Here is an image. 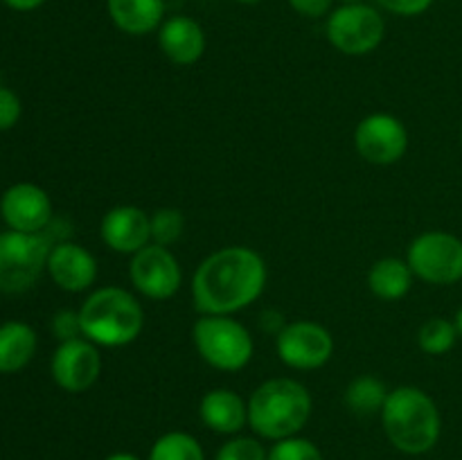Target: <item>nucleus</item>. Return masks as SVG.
I'll return each instance as SVG.
<instances>
[{
    "label": "nucleus",
    "mask_w": 462,
    "mask_h": 460,
    "mask_svg": "<svg viewBox=\"0 0 462 460\" xmlns=\"http://www.w3.org/2000/svg\"><path fill=\"white\" fill-rule=\"evenodd\" d=\"M106 9L117 30L131 36L156 32L165 21V0H106Z\"/></svg>",
    "instance_id": "18"
},
{
    "label": "nucleus",
    "mask_w": 462,
    "mask_h": 460,
    "mask_svg": "<svg viewBox=\"0 0 462 460\" xmlns=\"http://www.w3.org/2000/svg\"><path fill=\"white\" fill-rule=\"evenodd\" d=\"M129 278L135 291L149 300H170L183 282L180 264L170 246L153 242L131 255Z\"/></svg>",
    "instance_id": "11"
},
{
    "label": "nucleus",
    "mask_w": 462,
    "mask_h": 460,
    "mask_svg": "<svg viewBox=\"0 0 462 460\" xmlns=\"http://www.w3.org/2000/svg\"><path fill=\"white\" fill-rule=\"evenodd\" d=\"M106 460H140V458L134 454H125V451H120V454H111Z\"/></svg>",
    "instance_id": "32"
},
{
    "label": "nucleus",
    "mask_w": 462,
    "mask_h": 460,
    "mask_svg": "<svg viewBox=\"0 0 462 460\" xmlns=\"http://www.w3.org/2000/svg\"><path fill=\"white\" fill-rule=\"evenodd\" d=\"M460 138H462V129H460Z\"/></svg>",
    "instance_id": "36"
},
{
    "label": "nucleus",
    "mask_w": 462,
    "mask_h": 460,
    "mask_svg": "<svg viewBox=\"0 0 462 460\" xmlns=\"http://www.w3.org/2000/svg\"><path fill=\"white\" fill-rule=\"evenodd\" d=\"M456 341H458V329H456L454 320L445 318V316H433L418 332L420 350L431 356L447 354L456 345Z\"/></svg>",
    "instance_id": "23"
},
{
    "label": "nucleus",
    "mask_w": 462,
    "mask_h": 460,
    "mask_svg": "<svg viewBox=\"0 0 462 460\" xmlns=\"http://www.w3.org/2000/svg\"><path fill=\"white\" fill-rule=\"evenodd\" d=\"M48 273L63 291H88L97 280V260L81 244L57 242L50 251Z\"/></svg>",
    "instance_id": "15"
},
{
    "label": "nucleus",
    "mask_w": 462,
    "mask_h": 460,
    "mask_svg": "<svg viewBox=\"0 0 462 460\" xmlns=\"http://www.w3.org/2000/svg\"><path fill=\"white\" fill-rule=\"evenodd\" d=\"M149 219H152V242L161 244V246H171L174 242H179L185 230L183 212L176 207H161L149 215Z\"/></svg>",
    "instance_id": "24"
},
{
    "label": "nucleus",
    "mask_w": 462,
    "mask_h": 460,
    "mask_svg": "<svg viewBox=\"0 0 462 460\" xmlns=\"http://www.w3.org/2000/svg\"><path fill=\"white\" fill-rule=\"evenodd\" d=\"M413 278L409 262L400 257H383L370 266L368 289L379 300H402L413 287Z\"/></svg>",
    "instance_id": "19"
},
{
    "label": "nucleus",
    "mask_w": 462,
    "mask_h": 460,
    "mask_svg": "<svg viewBox=\"0 0 462 460\" xmlns=\"http://www.w3.org/2000/svg\"><path fill=\"white\" fill-rule=\"evenodd\" d=\"M99 237L120 255H135L152 244V219L138 206H116L102 216Z\"/></svg>",
    "instance_id": "14"
},
{
    "label": "nucleus",
    "mask_w": 462,
    "mask_h": 460,
    "mask_svg": "<svg viewBox=\"0 0 462 460\" xmlns=\"http://www.w3.org/2000/svg\"><path fill=\"white\" fill-rule=\"evenodd\" d=\"M454 323H456V329H458V336L462 338V307L458 309V314H456Z\"/></svg>",
    "instance_id": "33"
},
{
    "label": "nucleus",
    "mask_w": 462,
    "mask_h": 460,
    "mask_svg": "<svg viewBox=\"0 0 462 460\" xmlns=\"http://www.w3.org/2000/svg\"><path fill=\"white\" fill-rule=\"evenodd\" d=\"M192 341L199 356L224 373L244 370L255 352L251 332L233 316L201 314L192 327Z\"/></svg>",
    "instance_id": "5"
},
{
    "label": "nucleus",
    "mask_w": 462,
    "mask_h": 460,
    "mask_svg": "<svg viewBox=\"0 0 462 460\" xmlns=\"http://www.w3.org/2000/svg\"><path fill=\"white\" fill-rule=\"evenodd\" d=\"M54 244L43 233H0V291H27L43 271Z\"/></svg>",
    "instance_id": "6"
},
{
    "label": "nucleus",
    "mask_w": 462,
    "mask_h": 460,
    "mask_svg": "<svg viewBox=\"0 0 462 460\" xmlns=\"http://www.w3.org/2000/svg\"><path fill=\"white\" fill-rule=\"evenodd\" d=\"M332 48L347 57H364L382 45L386 21L374 7L365 3L341 5L334 9L325 25Z\"/></svg>",
    "instance_id": "7"
},
{
    "label": "nucleus",
    "mask_w": 462,
    "mask_h": 460,
    "mask_svg": "<svg viewBox=\"0 0 462 460\" xmlns=\"http://www.w3.org/2000/svg\"><path fill=\"white\" fill-rule=\"evenodd\" d=\"M264 257L248 246H224L199 264L192 278V300L199 314L233 316L264 293Z\"/></svg>",
    "instance_id": "1"
},
{
    "label": "nucleus",
    "mask_w": 462,
    "mask_h": 460,
    "mask_svg": "<svg viewBox=\"0 0 462 460\" xmlns=\"http://www.w3.org/2000/svg\"><path fill=\"white\" fill-rule=\"evenodd\" d=\"M81 334L97 347H125L143 334L144 309L122 287H102L79 307Z\"/></svg>",
    "instance_id": "4"
},
{
    "label": "nucleus",
    "mask_w": 462,
    "mask_h": 460,
    "mask_svg": "<svg viewBox=\"0 0 462 460\" xmlns=\"http://www.w3.org/2000/svg\"><path fill=\"white\" fill-rule=\"evenodd\" d=\"M415 278L429 284H456L462 280V239L445 230H429L411 242L406 253Z\"/></svg>",
    "instance_id": "8"
},
{
    "label": "nucleus",
    "mask_w": 462,
    "mask_h": 460,
    "mask_svg": "<svg viewBox=\"0 0 462 460\" xmlns=\"http://www.w3.org/2000/svg\"><path fill=\"white\" fill-rule=\"evenodd\" d=\"M147 460H206L201 442L185 431H170L152 445Z\"/></svg>",
    "instance_id": "22"
},
{
    "label": "nucleus",
    "mask_w": 462,
    "mask_h": 460,
    "mask_svg": "<svg viewBox=\"0 0 462 460\" xmlns=\"http://www.w3.org/2000/svg\"><path fill=\"white\" fill-rule=\"evenodd\" d=\"M52 332L61 343L84 336V334H81L79 311H70V309L59 311V314L52 318Z\"/></svg>",
    "instance_id": "27"
},
{
    "label": "nucleus",
    "mask_w": 462,
    "mask_h": 460,
    "mask_svg": "<svg viewBox=\"0 0 462 460\" xmlns=\"http://www.w3.org/2000/svg\"><path fill=\"white\" fill-rule=\"evenodd\" d=\"M21 99L14 90L0 86V131H7L12 126H16V122L21 120Z\"/></svg>",
    "instance_id": "28"
},
{
    "label": "nucleus",
    "mask_w": 462,
    "mask_h": 460,
    "mask_svg": "<svg viewBox=\"0 0 462 460\" xmlns=\"http://www.w3.org/2000/svg\"><path fill=\"white\" fill-rule=\"evenodd\" d=\"M36 352V332L21 320L0 325V373H18Z\"/></svg>",
    "instance_id": "20"
},
{
    "label": "nucleus",
    "mask_w": 462,
    "mask_h": 460,
    "mask_svg": "<svg viewBox=\"0 0 462 460\" xmlns=\"http://www.w3.org/2000/svg\"><path fill=\"white\" fill-rule=\"evenodd\" d=\"M50 370H52L54 383L66 392L88 391L102 373L99 347L84 336L59 343Z\"/></svg>",
    "instance_id": "12"
},
{
    "label": "nucleus",
    "mask_w": 462,
    "mask_h": 460,
    "mask_svg": "<svg viewBox=\"0 0 462 460\" xmlns=\"http://www.w3.org/2000/svg\"><path fill=\"white\" fill-rule=\"evenodd\" d=\"M382 424L391 445L409 455L431 451L440 440L442 431V418L436 401L418 386H400L388 392Z\"/></svg>",
    "instance_id": "2"
},
{
    "label": "nucleus",
    "mask_w": 462,
    "mask_h": 460,
    "mask_svg": "<svg viewBox=\"0 0 462 460\" xmlns=\"http://www.w3.org/2000/svg\"><path fill=\"white\" fill-rule=\"evenodd\" d=\"M334 0H289L293 12H298L305 18H320L329 14Z\"/></svg>",
    "instance_id": "30"
},
{
    "label": "nucleus",
    "mask_w": 462,
    "mask_h": 460,
    "mask_svg": "<svg viewBox=\"0 0 462 460\" xmlns=\"http://www.w3.org/2000/svg\"><path fill=\"white\" fill-rule=\"evenodd\" d=\"M3 3L9 5L12 9H16V12H32V9L41 7L45 0H3Z\"/></svg>",
    "instance_id": "31"
},
{
    "label": "nucleus",
    "mask_w": 462,
    "mask_h": 460,
    "mask_svg": "<svg viewBox=\"0 0 462 460\" xmlns=\"http://www.w3.org/2000/svg\"><path fill=\"white\" fill-rule=\"evenodd\" d=\"M355 149L370 165H395L409 149V131L397 115L370 113L356 124Z\"/></svg>",
    "instance_id": "10"
},
{
    "label": "nucleus",
    "mask_w": 462,
    "mask_h": 460,
    "mask_svg": "<svg viewBox=\"0 0 462 460\" xmlns=\"http://www.w3.org/2000/svg\"><path fill=\"white\" fill-rule=\"evenodd\" d=\"M269 460H325L319 446L305 437H284L269 451Z\"/></svg>",
    "instance_id": "25"
},
{
    "label": "nucleus",
    "mask_w": 462,
    "mask_h": 460,
    "mask_svg": "<svg viewBox=\"0 0 462 460\" xmlns=\"http://www.w3.org/2000/svg\"><path fill=\"white\" fill-rule=\"evenodd\" d=\"M386 12L397 16H420L433 5V0H377Z\"/></svg>",
    "instance_id": "29"
},
{
    "label": "nucleus",
    "mask_w": 462,
    "mask_h": 460,
    "mask_svg": "<svg viewBox=\"0 0 462 460\" xmlns=\"http://www.w3.org/2000/svg\"><path fill=\"white\" fill-rule=\"evenodd\" d=\"M199 415L210 431L233 436L248 424V401L230 388H212L201 397Z\"/></svg>",
    "instance_id": "17"
},
{
    "label": "nucleus",
    "mask_w": 462,
    "mask_h": 460,
    "mask_svg": "<svg viewBox=\"0 0 462 460\" xmlns=\"http://www.w3.org/2000/svg\"><path fill=\"white\" fill-rule=\"evenodd\" d=\"M350 3H364V0H343V5H350Z\"/></svg>",
    "instance_id": "35"
},
{
    "label": "nucleus",
    "mask_w": 462,
    "mask_h": 460,
    "mask_svg": "<svg viewBox=\"0 0 462 460\" xmlns=\"http://www.w3.org/2000/svg\"><path fill=\"white\" fill-rule=\"evenodd\" d=\"M215 460H269V454L255 437H233L221 445Z\"/></svg>",
    "instance_id": "26"
},
{
    "label": "nucleus",
    "mask_w": 462,
    "mask_h": 460,
    "mask_svg": "<svg viewBox=\"0 0 462 460\" xmlns=\"http://www.w3.org/2000/svg\"><path fill=\"white\" fill-rule=\"evenodd\" d=\"M388 388L382 379L373 377V374H361V377L352 379L346 388V406L359 418H373V415H382L383 404L388 400Z\"/></svg>",
    "instance_id": "21"
},
{
    "label": "nucleus",
    "mask_w": 462,
    "mask_h": 460,
    "mask_svg": "<svg viewBox=\"0 0 462 460\" xmlns=\"http://www.w3.org/2000/svg\"><path fill=\"white\" fill-rule=\"evenodd\" d=\"M275 350L280 361L293 370L323 368L334 354V338L329 329L314 320H293L275 338Z\"/></svg>",
    "instance_id": "9"
},
{
    "label": "nucleus",
    "mask_w": 462,
    "mask_h": 460,
    "mask_svg": "<svg viewBox=\"0 0 462 460\" xmlns=\"http://www.w3.org/2000/svg\"><path fill=\"white\" fill-rule=\"evenodd\" d=\"M161 52L176 66H192L206 52V32L194 18L171 16L158 27Z\"/></svg>",
    "instance_id": "16"
},
{
    "label": "nucleus",
    "mask_w": 462,
    "mask_h": 460,
    "mask_svg": "<svg viewBox=\"0 0 462 460\" xmlns=\"http://www.w3.org/2000/svg\"><path fill=\"white\" fill-rule=\"evenodd\" d=\"M5 224L18 233H43L52 224V201L48 192L34 183H16L0 198Z\"/></svg>",
    "instance_id": "13"
},
{
    "label": "nucleus",
    "mask_w": 462,
    "mask_h": 460,
    "mask_svg": "<svg viewBox=\"0 0 462 460\" xmlns=\"http://www.w3.org/2000/svg\"><path fill=\"white\" fill-rule=\"evenodd\" d=\"M237 3H242V5H255V3H262V0H237Z\"/></svg>",
    "instance_id": "34"
},
{
    "label": "nucleus",
    "mask_w": 462,
    "mask_h": 460,
    "mask_svg": "<svg viewBox=\"0 0 462 460\" xmlns=\"http://www.w3.org/2000/svg\"><path fill=\"white\" fill-rule=\"evenodd\" d=\"M311 401L305 383L289 377H275L260 383L248 400V424L266 440L293 437L310 422Z\"/></svg>",
    "instance_id": "3"
}]
</instances>
